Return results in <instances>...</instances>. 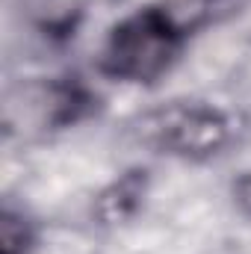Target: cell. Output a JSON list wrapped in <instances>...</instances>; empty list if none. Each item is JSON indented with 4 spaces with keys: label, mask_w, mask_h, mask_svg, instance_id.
Returning <instances> with one entry per match:
<instances>
[{
    "label": "cell",
    "mask_w": 251,
    "mask_h": 254,
    "mask_svg": "<svg viewBox=\"0 0 251 254\" xmlns=\"http://www.w3.org/2000/svg\"><path fill=\"white\" fill-rule=\"evenodd\" d=\"M192 27L175 9L163 3H145L110 24L95 54L101 77L125 86H157L181 60Z\"/></svg>",
    "instance_id": "cell-1"
},
{
    "label": "cell",
    "mask_w": 251,
    "mask_h": 254,
    "mask_svg": "<svg viewBox=\"0 0 251 254\" xmlns=\"http://www.w3.org/2000/svg\"><path fill=\"white\" fill-rule=\"evenodd\" d=\"M95 104L92 89L74 74L21 77L3 92V133L6 139L39 142L86 122Z\"/></svg>",
    "instance_id": "cell-2"
},
{
    "label": "cell",
    "mask_w": 251,
    "mask_h": 254,
    "mask_svg": "<svg viewBox=\"0 0 251 254\" xmlns=\"http://www.w3.org/2000/svg\"><path fill=\"white\" fill-rule=\"evenodd\" d=\"M142 136L169 157L189 160V163H207L231 145L234 122L225 110L213 104L172 101L145 116Z\"/></svg>",
    "instance_id": "cell-3"
},
{
    "label": "cell",
    "mask_w": 251,
    "mask_h": 254,
    "mask_svg": "<svg viewBox=\"0 0 251 254\" xmlns=\"http://www.w3.org/2000/svg\"><path fill=\"white\" fill-rule=\"evenodd\" d=\"M148 195H151V172L145 166H130L95 195L92 219L101 228H125L145 210Z\"/></svg>",
    "instance_id": "cell-4"
},
{
    "label": "cell",
    "mask_w": 251,
    "mask_h": 254,
    "mask_svg": "<svg viewBox=\"0 0 251 254\" xmlns=\"http://www.w3.org/2000/svg\"><path fill=\"white\" fill-rule=\"evenodd\" d=\"M15 9L36 36L65 45L80 33L89 0H15Z\"/></svg>",
    "instance_id": "cell-5"
},
{
    "label": "cell",
    "mask_w": 251,
    "mask_h": 254,
    "mask_svg": "<svg viewBox=\"0 0 251 254\" xmlns=\"http://www.w3.org/2000/svg\"><path fill=\"white\" fill-rule=\"evenodd\" d=\"M39 249V225L15 207L0 213V254H33Z\"/></svg>",
    "instance_id": "cell-6"
},
{
    "label": "cell",
    "mask_w": 251,
    "mask_h": 254,
    "mask_svg": "<svg viewBox=\"0 0 251 254\" xmlns=\"http://www.w3.org/2000/svg\"><path fill=\"white\" fill-rule=\"evenodd\" d=\"M231 204H234V210L243 216V219H251V169H243V172H237V178L231 181Z\"/></svg>",
    "instance_id": "cell-7"
},
{
    "label": "cell",
    "mask_w": 251,
    "mask_h": 254,
    "mask_svg": "<svg viewBox=\"0 0 251 254\" xmlns=\"http://www.w3.org/2000/svg\"><path fill=\"white\" fill-rule=\"evenodd\" d=\"M207 3H210V6H213V3H219V0H207Z\"/></svg>",
    "instance_id": "cell-8"
}]
</instances>
